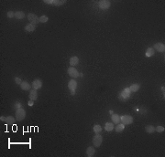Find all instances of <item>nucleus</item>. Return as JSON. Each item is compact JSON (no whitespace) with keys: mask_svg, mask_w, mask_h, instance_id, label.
Returning <instances> with one entry per match:
<instances>
[{"mask_svg":"<svg viewBox=\"0 0 165 157\" xmlns=\"http://www.w3.org/2000/svg\"><path fill=\"white\" fill-rule=\"evenodd\" d=\"M15 115H16V119H17V121H23L26 117V111L23 108H19V109L16 110L15 112Z\"/></svg>","mask_w":165,"mask_h":157,"instance_id":"nucleus-1","label":"nucleus"},{"mask_svg":"<svg viewBox=\"0 0 165 157\" xmlns=\"http://www.w3.org/2000/svg\"><path fill=\"white\" fill-rule=\"evenodd\" d=\"M130 95H131V91L129 90V88H125V89H123L119 92V99L122 100V101H126V100L129 99Z\"/></svg>","mask_w":165,"mask_h":157,"instance_id":"nucleus-2","label":"nucleus"},{"mask_svg":"<svg viewBox=\"0 0 165 157\" xmlns=\"http://www.w3.org/2000/svg\"><path fill=\"white\" fill-rule=\"evenodd\" d=\"M133 121H134V119L131 115L125 114V115H122V116L120 117V122L123 124H125V125H129V124H131Z\"/></svg>","mask_w":165,"mask_h":157,"instance_id":"nucleus-3","label":"nucleus"},{"mask_svg":"<svg viewBox=\"0 0 165 157\" xmlns=\"http://www.w3.org/2000/svg\"><path fill=\"white\" fill-rule=\"evenodd\" d=\"M98 6L102 10H107L111 6V2L109 0H101L98 2Z\"/></svg>","mask_w":165,"mask_h":157,"instance_id":"nucleus-4","label":"nucleus"},{"mask_svg":"<svg viewBox=\"0 0 165 157\" xmlns=\"http://www.w3.org/2000/svg\"><path fill=\"white\" fill-rule=\"evenodd\" d=\"M27 17H28V20L29 21V23H31V24L37 25L38 23H40V17L34 13H29Z\"/></svg>","mask_w":165,"mask_h":157,"instance_id":"nucleus-5","label":"nucleus"},{"mask_svg":"<svg viewBox=\"0 0 165 157\" xmlns=\"http://www.w3.org/2000/svg\"><path fill=\"white\" fill-rule=\"evenodd\" d=\"M68 88H69V90H71L72 95H74V94H75V91H76V88H77V81L74 78L70 79V81L68 82Z\"/></svg>","mask_w":165,"mask_h":157,"instance_id":"nucleus-6","label":"nucleus"},{"mask_svg":"<svg viewBox=\"0 0 165 157\" xmlns=\"http://www.w3.org/2000/svg\"><path fill=\"white\" fill-rule=\"evenodd\" d=\"M103 143V136L100 133L98 134H95L94 138H93V144H94L95 147H100L101 144Z\"/></svg>","mask_w":165,"mask_h":157,"instance_id":"nucleus-7","label":"nucleus"},{"mask_svg":"<svg viewBox=\"0 0 165 157\" xmlns=\"http://www.w3.org/2000/svg\"><path fill=\"white\" fill-rule=\"evenodd\" d=\"M67 72H68V75L73 78H76L79 77V71H78V70H77L74 67L68 68Z\"/></svg>","mask_w":165,"mask_h":157,"instance_id":"nucleus-8","label":"nucleus"},{"mask_svg":"<svg viewBox=\"0 0 165 157\" xmlns=\"http://www.w3.org/2000/svg\"><path fill=\"white\" fill-rule=\"evenodd\" d=\"M31 87L33 90H40L41 88H42V81H41V79L40 78H36L34 79L31 83Z\"/></svg>","mask_w":165,"mask_h":157,"instance_id":"nucleus-9","label":"nucleus"},{"mask_svg":"<svg viewBox=\"0 0 165 157\" xmlns=\"http://www.w3.org/2000/svg\"><path fill=\"white\" fill-rule=\"evenodd\" d=\"M153 48L155 51L161 52V53H164L165 52V45L163 43H156L153 46Z\"/></svg>","mask_w":165,"mask_h":157,"instance_id":"nucleus-10","label":"nucleus"},{"mask_svg":"<svg viewBox=\"0 0 165 157\" xmlns=\"http://www.w3.org/2000/svg\"><path fill=\"white\" fill-rule=\"evenodd\" d=\"M24 30H25L26 32H28V33H32V32H34V31L36 30V25L29 23V24L25 26Z\"/></svg>","mask_w":165,"mask_h":157,"instance_id":"nucleus-11","label":"nucleus"},{"mask_svg":"<svg viewBox=\"0 0 165 157\" xmlns=\"http://www.w3.org/2000/svg\"><path fill=\"white\" fill-rule=\"evenodd\" d=\"M29 98L30 101H35L38 99V91L37 90H29Z\"/></svg>","mask_w":165,"mask_h":157,"instance_id":"nucleus-12","label":"nucleus"},{"mask_svg":"<svg viewBox=\"0 0 165 157\" xmlns=\"http://www.w3.org/2000/svg\"><path fill=\"white\" fill-rule=\"evenodd\" d=\"M69 63H70V65H71V67L76 66V65H78V63H79V58H78L77 56L71 57V59H70V60H69Z\"/></svg>","mask_w":165,"mask_h":157,"instance_id":"nucleus-13","label":"nucleus"},{"mask_svg":"<svg viewBox=\"0 0 165 157\" xmlns=\"http://www.w3.org/2000/svg\"><path fill=\"white\" fill-rule=\"evenodd\" d=\"M20 88H21V90H30V89H31V85L29 84L28 81H22V83L20 84Z\"/></svg>","mask_w":165,"mask_h":157,"instance_id":"nucleus-14","label":"nucleus"},{"mask_svg":"<svg viewBox=\"0 0 165 157\" xmlns=\"http://www.w3.org/2000/svg\"><path fill=\"white\" fill-rule=\"evenodd\" d=\"M94 154H95V150H94V148L93 146L87 147V149H86V155H87V156L93 157L94 155Z\"/></svg>","mask_w":165,"mask_h":157,"instance_id":"nucleus-15","label":"nucleus"},{"mask_svg":"<svg viewBox=\"0 0 165 157\" xmlns=\"http://www.w3.org/2000/svg\"><path fill=\"white\" fill-rule=\"evenodd\" d=\"M128 88H129V90H130L131 93L132 92H137V91L140 89V85L139 84V83H133V84H131Z\"/></svg>","mask_w":165,"mask_h":157,"instance_id":"nucleus-16","label":"nucleus"},{"mask_svg":"<svg viewBox=\"0 0 165 157\" xmlns=\"http://www.w3.org/2000/svg\"><path fill=\"white\" fill-rule=\"evenodd\" d=\"M154 54H155V50H154L153 48H148L146 49L145 56L147 57V58H151V57L154 56Z\"/></svg>","mask_w":165,"mask_h":157,"instance_id":"nucleus-17","label":"nucleus"},{"mask_svg":"<svg viewBox=\"0 0 165 157\" xmlns=\"http://www.w3.org/2000/svg\"><path fill=\"white\" fill-rule=\"evenodd\" d=\"M114 123L113 122H105V130L106 132H112L114 130Z\"/></svg>","mask_w":165,"mask_h":157,"instance_id":"nucleus-18","label":"nucleus"},{"mask_svg":"<svg viewBox=\"0 0 165 157\" xmlns=\"http://www.w3.org/2000/svg\"><path fill=\"white\" fill-rule=\"evenodd\" d=\"M25 17V13L23 11H17L15 12V18H17V20H21Z\"/></svg>","mask_w":165,"mask_h":157,"instance_id":"nucleus-19","label":"nucleus"},{"mask_svg":"<svg viewBox=\"0 0 165 157\" xmlns=\"http://www.w3.org/2000/svg\"><path fill=\"white\" fill-rule=\"evenodd\" d=\"M111 119H112V121H113V123H119L120 122V116L118 114H116V113H113L111 115Z\"/></svg>","mask_w":165,"mask_h":157,"instance_id":"nucleus-20","label":"nucleus"},{"mask_svg":"<svg viewBox=\"0 0 165 157\" xmlns=\"http://www.w3.org/2000/svg\"><path fill=\"white\" fill-rule=\"evenodd\" d=\"M145 132L149 134H151V133L155 132V127L153 125H147L145 127Z\"/></svg>","mask_w":165,"mask_h":157,"instance_id":"nucleus-21","label":"nucleus"},{"mask_svg":"<svg viewBox=\"0 0 165 157\" xmlns=\"http://www.w3.org/2000/svg\"><path fill=\"white\" fill-rule=\"evenodd\" d=\"M125 130V124L123 123H117V125L115 128V131L117 132H122Z\"/></svg>","mask_w":165,"mask_h":157,"instance_id":"nucleus-22","label":"nucleus"},{"mask_svg":"<svg viewBox=\"0 0 165 157\" xmlns=\"http://www.w3.org/2000/svg\"><path fill=\"white\" fill-rule=\"evenodd\" d=\"M65 3H66L65 0H53L52 5L55 6H63V4H65Z\"/></svg>","mask_w":165,"mask_h":157,"instance_id":"nucleus-23","label":"nucleus"},{"mask_svg":"<svg viewBox=\"0 0 165 157\" xmlns=\"http://www.w3.org/2000/svg\"><path fill=\"white\" fill-rule=\"evenodd\" d=\"M16 118L12 117V116H7V117H6V121H5V122H6V123H15L16 122Z\"/></svg>","mask_w":165,"mask_h":157,"instance_id":"nucleus-24","label":"nucleus"},{"mask_svg":"<svg viewBox=\"0 0 165 157\" xmlns=\"http://www.w3.org/2000/svg\"><path fill=\"white\" fill-rule=\"evenodd\" d=\"M93 130H94V132L95 134H98V133H100V132H102V127L99 124H95L94 126V128H93Z\"/></svg>","mask_w":165,"mask_h":157,"instance_id":"nucleus-25","label":"nucleus"},{"mask_svg":"<svg viewBox=\"0 0 165 157\" xmlns=\"http://www.w3.org/2000/svg\"><path fill=\"white\" fill-rule=\"evenodd\" d=\"M49 21V17L45 15H42L40 17V23H47Z\"/></svg>","mask_w":165,"mask_h":157,"instance_id":"nucleus-26","label":"nucleus"},{"mask_svg":"<svg viewBox=\"0 0 165 157\" xmlns=\"http://www.w3.org/2000/svg\"><path fill=\"white\" fill-rule=\"evenodd\" d=\"M164 130H165V128H164V126H162V125H159V126H157L156 128H155V132H164Z\"/></svg>","mask_w":165,"mask_h":157,"instance_id":"nucleus-27","label":"nucleus"},{"mask_svg":"<svg viewBox=\"0 0 165 157\" xmlns=\"http://www.w3.org/2000/svg\"><path fill=\"white\" fill-rule=\"evenodd\" d=\"M13 108H14V109H16V110L19 109V108H22V104L20 103V102H19L18 101H15L14 105H13Z\"/></svg>","mask_w":165,"mask_h":157,"instance_id":"nucleus-28","label":"nucleus"},{"mask_svg":"<svg viewBox=\"0 0 165 157\" xmlns=\"http://www.w3.org/2000/svg\"><path fill=\"white\" fill-rule=\"evenodd\" d=\"M6 17H8V18H13V17H15V12L8 11L6 13Z\"/></svg>","mask_w":165,"mask_h":157,"instance_id":"nucleus-29","label":"nucleus"},{"mask_svg":"<svg viewBox=\"0 0 165 157\" xmlns=\"http://www.w3.org/2000/svg\"><path fill=\"white\" fill-rule=\"evenodd\" d=\"M14 80H15V82H16V84H17V85H20L22 83V79L20 78H18V77H16V78H14Z\"/></svg>","mask_w":165,"mask_h":157,"instance_id":"nucleus-30","label":"nucleus"},{"mask_svg":"<svg viewBox=\"0 0 165 157\" xmlns=\"http://www.w3.org/2000/svg\"><path fill=\"white\" fill-rule=\"evenodd\" d=\"M45 4H48V5H52V3H53V0H44L43 1Z\"/></svg>","mask_w":165,"mask_h":157,"instance_id":"nucleus-31","label":"nucleus"},{"mask_svg":"<svg viewBox=\"0 0 165 157\" xmlns=\"http://www.w3.org/2000/svg\"><path fill=\"white\" fill-rule=\"evenodd\" d=\"M28 105H29V106H33V105H34V101H30V100H29V102H28Z\"/></svg>","mask_w":165,"mask_h":157,"instance_id":"nucleus-32","label":"nucleus"},{"mask_svg":"<svg viewBox=\"0 0 165 157\" xmlns=\"http://www.w3.org/2000/svg\"><path fill=\"white\" fill-rule=\"evenodd\" d=\"M0 121H6V118L4 117V116H1V117H0Z\"/></svg>","mask_w":165,"mask_h":157,"instance_id":"nucleus-33","label":"nucleus"},{"mask_svg":"<svg viewBox=\"0 0 165 157\" xmlns=\"http://www.w3.org/2000/svg\"><path fill=\"white\" fill-rule=\"evenodd\" d=\"M162 91L164 92V86H163V87H162Z\"/></svg>","mask_w":165,"mask_h":157,"instance_id":"nucleus-34","label":"nucleus"},{"mask_svg":"<svg viewBox=\"0 0 165 157\" xmlns=\"http://www.w3.org/2000/svg\"><path fill=\"white\" fill-rule=\"evenodd\" d=\"M109 112H110V114H113L114 112H113V111H109Z\"/></svg>","mask_w":165,"mask_h":157,"instance_id":"nucleus-35","label":"nucleus"}]
</instances>
